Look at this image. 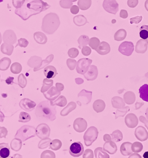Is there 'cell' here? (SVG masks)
I'll return each mask as SVG.
<instances>
[{"mask_svg":"<svg viewBox=\"0 0 148 158\" xmlns=\"http://www.w3.org/2000/svg\"><path fill=\"white\" fill-rule=\"evenodd\" d=\"M26 3L20 9H16L15 13L24 20H26L33 15H37L46 10L50 6L47 3L40 1H26Z\"/></svg>","mask_w":148,"mask_h":158,"instance_id":"obj_1","label":"cell"},{"mask_svg":"<svg viewBox=\"0 0 148 158\" xmlns=\"http://www.w3.org/2000/svg\"><path fill=\"white\" fill-rule=\"evenodd\" d=\"M35 113L39 118L45 121H53L56 119V107L51 105L48 101H44L38 105Z\"/></svg>","mask_w":148,"mask_h":158,"instance_id":"obj_2","label":"cell"},{"mask_svg":"<svg viewBox=\"0 0 148 158\" xmlns=\"http://www.w3.org/2000/svg\"><path fill=\"white\" fill-rule=\"evenodd\" d=\"M60 25L59 18L57 14L50 13L42 19V30L46 34L52 35L57 30Z\"/></svg>","mask_w":148,"mask_h":158,"instance_id":"obj_3","label":"cell"},{"mask_svg":"<svg viewBox=\"0 0 148 158\" xmlns=\"http://www.w3.org/2000/svg\"><path fill=\"white\" fill-rule=\"evenodd\" d=\"M36 135V130L33 127L25 125L23 126L18 131L15 138H19L22 141L24 142L27 139L34 137Z\"/></svg>","mask_w":148,"mask_h":158,"instance_id":"obj_4","label":"cell"},{"mask_svg":"<svg viewBox=\"0 0 148 158\" xmlns=\"http://www.w3.org/2000/svg\"><path fill=\"white\" fill-rule=\"evenodd\" d=\"M98 131L95 127H90L85 133L83 138L85 145L87 147L91 146L92 143L97 139Z\"/></svg>","mask_w":148,"mask_h":158,"instance_id":"obj_5","label":"cell"},{"mask_svg":"<svg viewBox=\"0 0 148 158\" xmlns=\"http://www.w3.org/2000/svg\"><path fill=\"white\" fill-rule=\"evenodd\" d=\"M92 62V60L87 58L79 59L77 64L76 71L79 74L84 75L89 70Z\"/></svg>","mask_w":148,"mask_h":158,"instance_id":"obj_6","label":"cell"},{"mask_svg":"<svg viewBox=\"0 0 148 158\" xmlns=\"http://www.w3.org/2000/svg\"><path fill=\"white\" fill-rule=\"evenodd\" d=\"M92 92L88 91L85 89H83L78 94V101H77L78 104L81 106L83 105H87L91 102L92 98Z\"/></svg>","mask_w":148,"mask_h":158,"instance_id":"obj_7","label":"cell"},{"mask_svg":"<svg viewBox=\"0 0 148 158\" xmlns=\"http://www.w3.org/2000/svg\"><path fill=\"white\" fill-rule=\"evenodd\" d=\"M50 128L47 124L42 123L39 124L37 127L36 135L39 138L45 139L50 137Z\"/></svg>","mask_w":148,"mask_h":158,"instance_id":"obj_8","label":"cell"},{"mask_svg":"<svg viewBox=\"0 0 148 158\" xmlns=\"http://www.w3.org/2000/svg\"><path fill=\"white\" fill-rule=\"evenodd\" d=\"M84 151V148L82 144L80 142L74 143L71 145L69 149V153L72 156H80Z\"/></svg>","mask_w":148,"mask_h":158,"instance_id":"obj_9","label":"cell"},{"mask_svg":"<svg viewBox=\"0 0 148 158\" xmlns=\"http://www.w3.org/2000/svg\"><path fill=\"white\" fill-rule=\"evenodd\" d=\"M103 6L107 12L114 15L118 10V4L116 1L105 0L103 2Z\"/></svg>","mask_w":148,"mask_h":158,"instance_id":"obj_10","label":"cell"},{"mask_svg":"<svg viewBox=\"0 0 148 158\" xmlns=\"http://www.w3.org/2000/svg\"><path fill=\"white\" fill-rule=\"evenodd\" d=\"M121 53L126 56H129L132 54L134 50L133 43L130 42H123L120 45L118 49Z\"/></svg>","mask_w":148,"mask_h":158,"instance_id":"obj_11","label":"cell"},{"mask_svg":"<svg viewBox=\"0 0 148 158\" xmlns=\"http://www.w3.org/2000/svg\"><path fill=\"white\" fill-rule=\"evenodd\" d=\"M87 126L86 121L83 118H78L74 121V129L77 132H83L86 129Z\"/></svg>","mask_w":148,"mask_h":158,"instance_id":"obj_12","label":"cell"},{"mask_svg":"<svg viewBox=\"0 0 148 158\" xmlns=\"http://www.w3.org/2000/svg\"><path fill=\"white\" fill-rule=\"evenodd\" d=\"M125 122L129 128H133L137 126L139 121L135 114L133 113H129L125 117Z\"/></svg>","mask_w":148,"mask_h":158,"instance_id":"obj_13","label":"cell"},{"mask_svg":"<svg viewBox=\"0 0 148 158\" xmlns=\"http://www.w3.org/2000/svg\"><path fill=\"white\" fill-rule=\"evenodd\" d=\"M134 134L137 139L140 141H145L148 139V132L143 126H140L137 127Z\"/></svg>","mask_w":148,"mask_h":158,"instance_id":"obj_14","label":"cell"},{"mask_svg":"<svg viewBox=\"0 0 148 158\" xmlns=\"http://www.w3.org/2000/svg\"><path fill=\"white\" fill-rule=\"evenodd\" d=\"M60 94L61 92L58 90L56 87L53 86H52L46 93H43L45 97L50 101L55 100Z\"/></svg>","mask_w":148,"mask_h":158,"instance_id":"obj_15","label":"cell"},{"mask_svg":"<svg viewBox=\"0 0 148 158\" xmlns=\"http://www.w3.org/2000/svg\"><path fill=\"white\" fill-rule=\"evenodd\" d=\"M98 71L97 67L94 65L90 66L89 70L87 71L86 73L84 74L85 78L87 81H92L95 80L97 77Z\"/></svg>","mask_w":148,"mask_h":158,"instance_id":"obj_16","label":"cell"},{"mask_svg":"<svg viewBox=\"0 0 148 158\" xmlns=\"http://www.w3.org/2000/svg\"><path fill=\"white\" fill-rule=\"evenodd\" d=\"M20 106L25 111H30L35 109L36 103L28 98H24L20 102Z\"/></svg>","mask_w":148,"mask_h":158,"instance_id":"obj_17","label":"cell"},{"mask_svg":"<svg viewBox=\"0 0 148 158\" xmlns=\"http://www.w3.org/2000/svg\"><path fill=\"white\" fill-rule=\"evenodd\" d=\"M103 150L105 152H108L109 154L113 155L115 154L117 151V146L114 142L110 140L106 142L104 144Z\"/></svg>","mask_w":148,"mask_h":158,"instance_id":"obj_18","label":"cell"},{"mask_svg":"<svg viewBox=\"0 0 148 158\" xmlns=\"http://www.w3.org/2000/svg\"><path fill=\"white\" fill-rule=\"evenodd\" d=\"M96 51L100 55L104 56L110 52L111 51L110 46L108 43L105 42H102L100 43Z\"/></svg>","mask_w":148,"mask_h":158,"instance_id":"obj_19","label":"cell"},{"mask_svg":"<svg viewBox=\"0 0 148 158\" xmlns=\"http://www.w3.org/2000/svg\"><path fill=\"white\" fill-rule=\"evenodd\" d=\"M132 143L128 142H126L122 144L120 148V151L122 155L127 156L132 154Z\"/></svg>","mask_w":148,"mask_h":158,"instance_id":"obj_20","label":"cell"},{"mask_svg":"<svg viewBox=\"0 0 148 158\" xmlns=\"http://www.w3.org/2000/svg\"><path fill=\"white\" fill-rule=\"evenodd\" d=\"M43 72L45 76L48 79L53 78L58 74L57 70L53 66H48L46 67Z\"/></svg>","mask_w":148,"mask_h":158,"instance_id":"obj_21","label":"cell"},{"mask_svg":"<svg viewBox=\"0 0 148 158\" xmlns=\"http://www.w3.org/2000/svg\"><path fill=\"white\" fill-rule=\"evenodd\" d=\"M10 152V148L8 143H0V158L8 157Z\"/></svg>","mask_w":148,"mask_h":158,"instance_id":"obj_22","label":"cell"},{"mask_svg":"<svg viewBox=\"0 0 148 158\" xmlns=\"http://www.w3.org/2000/svg\"><path fill=\"white\" fill-rule=\"evenodd\" d=\"M105 107H106V105L105 102L104 101L101 99H98L96 100L94 102L93 105L94 110L97 113H99L104 111L105 109Z\"/></svg>","mask_w":148,"mask_h":158,"instance_id":"obj_23","label":"cell"},{"mask_svg":"<svg viewBox=\"0 0 148 158\" xmlns=\"http://www.w3.org/2000/svg\"><path fill=\"white\" fill-rule=\"evenodd\" d=\"M77 105L75 102H71L68 104L67 106L64 108L60 112V115L62 116H66L76 109Z\"/></svg>","mask_w":148,"mask_h":158,"instance_id":"obj_24","label":"cell"},{"mask_svg":"<svg viewBox=\"0 0 148 158\" xmlns=\"http://www.w3.org/2000/svg\"><path fill=\"white\" fill-rule=\"evenodd\" d=\"M34 39L37 43L41 45L46 44L47 41V38L46 35L40 32H36L34 33Z\"/></svg>","mask_w":148,"mask_h":158,"instance_id":"obj_25","label":"cell"},{"mask_svg":"<svg viewBox=\"0 0 148 158\" xmlns=\"http://www.w3.org/2000/svg\"><path fill=\"white\" fill-rule=\"evenodd\" d=\"M73 22L76 26L81 27L87 23L88 20L84 15H78L74 17Z\"/></svg>","mask_w":148,"mask_h":158,"instance_id":"obj_26","label":"cell"},{"mask_svg":"<svg viewBox=\"0 0 148 158\" xmlns=\"http://www.w3.org/2000/svg\"><path fill=\"white\" fill-rule=\"evenodd\" d=\"M139 93L140 98L148 102V84H145L141 86L139 89Z\"/></svg>","mask_w":148,"mask_h":158,"instance_id":"obj_27","label":"cell"},{"mask_svg":"<svg viewBox=\"0 0 148 158\" xmlns=\"http://www.w3.org/2000/svg\"><path fill=\"white\" fill-rule=\"evenodd\" d=\"M112 104L113 107L117 109H121L125 106V103L123 101V99L118 96H115L112 98Z\"/></svg>","mask_w":148,"mask_h":158,"instance_id":"obj_28","label":"cell"},{"mask_svg":"<svg viewBox=\"0 0 148 158\" xmlns=\"http://www.w3.org/2000/svg\"><path fill=\"white\" fill-rule=\"evenodd\" d=\"M51 105L53 106H56L59 107H64L67 103V100L66 97L63 96H60L55 101L50 102Z\"/></svg>","mask_w":148,"mask_h":158,"instance_id":"obj_29","label":"cell"},{"mask_svg":"<svg viewBox=\"0 0 148 158\" xmlns=\"http://www.w3.org/2000/svg\"><path fill=\"white\" fill-rule=\"evenodd\" d=\"M92 2L91 0H79L78 5L81 10H86L90 8Z\"/></svg>","mask_w":148,"mask_h":158,"instance_id":"obj_30","label":"cell"},{"mask_svg":"<svg viewBox=\"0 0 148 158\" xmlns=\"http://www.w3.org/2000/svg\"><path fill=\"white\" fill-rule=\"evenodd\" d=\"M132 92H127L124 95V99L127 104L131 105L135 101V96Z\"/></svg>","mask_w":148,"mask_h":158,"instance_id":"obj_31","label":"cell"},{"mask_svg":"<svg viewBox=\"0 0 148 158\" xmlns=\"http://www.w3.org/2000/svg\"><path fill=\"white\" fill-rule=\"evenodd\" d=\"M111 135L112 140L113 141L115 142H119L123 139V135L122 133L119 130L114 131L111 134Z\"/></svg>","mask_w":148,"mask_h":158,"instance_id":"obj_32","label":"cell"},{"mask_svg":"<svg viewBox=\"0 0 148 158\" xmlns=\"http://www.w3.org/2000/svg\"><path fill=\"white\" fill-rule=\"evenodd\" d=\"M89 37L86 35H82L80 36L78 40V43L79 44V48L81 49L84 46H86L88 45L89 42Z\"/></svg>","mask_w":148,"mask_h":158,"instance_id":"obj_33","label":"cell"},{"mask_svg":"<svg viewBox=\"0 0 148 158\" xmlns=\"http://www.w3.org/2000/svg\"><path fill=\"white\" fill-rule=\"evenodd\" d=\"M53 81L52 80H49L47 79H44L43 82V85L41 88V92L44 93L50 89V88L53 86Z\"/></svg>","mask_w":148,"mask_h":158,"instance_id":"obj_34","label":"cell"},{"mask_svg":"<svg viewBox=\"0 0 148 158\" xmlns=\"http://www.w3.org/2000/svg\"><path fill=\"white\" fill-rule=\"evenodd\" d=\"M62 143L58 139H55L51 142L50 143V148L51 150L56 151L59 150L61 148Z\"/></svg>","mask_w":148,"mask_h":158,"instance_id":"obj_35","label":"cell"},{"mask_svg":"<svg viewBox=\"0 0 148 158\" xmlns=\"http://www.w3.org/2000/svg\"><path fill=\"white\" fill-rule=\"evenodd\" d=\"M94 154L95 158H107L110 157L106 152H104L102 148H98L94 150Z\"/></svg>","mask_w":148,"mask_h":158,"instance_id":"obj_36","label":"cell"},{"mask_svg":"<svg viewBox=\"0 0 148 158\" xmlns=\"http://www.w3.org/2000/svg\"><path fill=\"white\" fill-rule=\"evenodd\" d=\"M126 36V31L121 29L117 31L114 35V40L117 41H121L125 38Z\"/></svg>","mask_w":148,"mask_h":158,"instance_id":"obj_37","label":"cell"},{"mask_svg":"<svg viewBox=\"0 0 148 158\" xmlns=\"http://www.w3.org/2000/svg\"><path fill=\"white\" fill-rule=\"evenodd\" d=\"M140 35L143 40H148V25H143L140 29Z\"/></svg>","mask_w":148,"mask_h":158,"instance_id":"obj_38","label":"cell"},{"mask_svg":"<svg viewBox=\"0 0 148 158\" xmlns=\"http://www.w3.org/2000/svg\"><path fill=\"white\" fill-rule=\"evenodd\" d=\"M89 45L92 49L96 50L100 44V41L98 38L92 37L90 39Z\"/></svg>","mask_w":148,"mask_h":158,"instance_id":"obj_39","label":"cell"},{"mask_svg":"<svg viewBox=\"0 0 148 158\" xmlns=\"http://www.w3.org/2000/svg\"><path fill=\"white\" fill-rule=\"evenodd\" d=\"M130 109L129 107L126 106L124 108H122L121 109H119L116 110V114H115V118L117 119L119 117L124 116L125 114L127 112L129 111Z\"/></svg>","mask_w":148,"mask_h":158,"instance_id":"obj_40","label":"cell"},{"mask_svg":"<svg viewBox=\"0 0 148 158\" xmlns=\"http://www.w3.org/2000/svg\"><path fill=\"white\" fill-rule=\"evenodd\" d=\"M143 148L142 143L139 142H135L132 144V150L133 152L135 153H138L141 152L143 150Z\"/></svg>","mask_w":148,"mask_h":158,"instance_id":"obj_41","label":"cell"},{"mask_svg":"<svg viewBox=\"0 0 148 158\" xmlns=\"http://www.w3.org/2000/svg\"><path fill=\"white\" fill-rule=\"evenodd\" d=\"M53 58H54V56L53 55H51L50 56H48L46 58V59L45 60H42L41 62V64H40V67L37 69L36 71L38 70H41L42 68H44L47 65L49 64L51 61L53 60Z\"/></svg>","mask_w":148,"mask_h":158,"instance_id":"obj_42","label":"cell"},{"mask_svg":"<svg viewBox=\"0 0 148 158\" xmlns=\"http://www.w3.org/2000/svg\"><path fill=\"white\" fill-rule=\"evenodd\" d=\"M51 142V139L50 138H48V137L42 139V140H41L40 142L39 143L38 147H39L40 149H45V148L49 147Z\"/></svg>","mask_w":148,"mask_h":158,"instance_id":"obj_43","label":"cell"},{"mask_svg":"<svg viewBox=\"0 0 148 158\" xmlns=\"http://www.w3.org/2000/svg\"><path fill=\"white\" fill-rule=\"evenodd\" d=\"M76 2V1H71V0H62L60 1L59 4L60 6L63 8H71L72 5V2Z\"/></svg>","mask_w":148,"mask_h":158,"instance_id":"obj_44","label":"cell"},{"mask_svg":"<svg viewBox=\"0 0 148 158\" xmlns=\"http://www.w3.org/2000/svg\"><path fill=\"white\" fill-rule=\"evenodd\" d=\"M30 119H31V117L28 113L25 112H22L20 113L19 116V122H29Z\"/></svg>","mask_w":148,"mask_h":158,"instance_id":"obj_45","label":"cell"},{"mask_svg":"<svg viewBox=\"0 0 148 158\" xmlns=\"http://www.w3.org/2000/svg\"><path fill=\"white\" fill-rule=\"evenodd\" d=\"M68 56L72 58H75L78 56L79 54V51L75 48H71L68 51Z\"/></svg>","mask_w":148,"mask_h":158,"instance_id":"obj_46","label":"cell"},{"mask_svg":"<svg viewBox=\"0 0 148 158\" xmlns=\"http://www.w3.org/2000/svg\"><path fill=\"white\" fill-rule=\"evenodd\" d=\"M66 63H67V66L70 70H73L77 65V63L76 60L68 58L67 59Z\"/></svg>","mask_w":148,"mask_h":158,"instance_id":"obj_47","label":"cell"},{"mask_svg":"<svg viewBox=\"0 0 148 158\" xmlns=\"http://www.w3.org/2000/svg\"><path fill=\"white\" fill-rule=\"evenodd\" d=\"M11 69H16L12 70L11 71L13 73L17 74V73H19L21 71V69H22V67L21 64H20L17 63H15L13 64L12 65Z\"/></svg>","mask_w":148,"mask_h":158,"instance_id":"obj_48","label":"cell"},{"mask_svg":"<svg viewBox=\"0 0 148 158\" xmlns=\"http://www.w3.org/2000/svg\"><path fill=\"white\" fill-rule=\"evenodd\" d=\"M55 153L50 150H46L41 154V158H55Z\"/></svg>","mask_w":148,"mask_h":158,"instance_id":"obj_49","label":"cell"},{"mask_svg":"<svg viewBox=\"0 0 148 158\" xmlns=\"http://www.w3.org/2000/svg\"><path fill=\"white\" fill-rule=\"evenodd\" d=\"M84 158H94V153L93 151L91 149H87L85 151L83 155Z\"/></svg>","mask_w":148,"mask_h":158,"instance_id":"obj_50","label":"cell"},{"mask_svg":"<svg viewBox=\"0 0 148 158\" xmlns=\"http://www.w3.org/2000/svg\"><path fill=\"white\" fill-rule=\"evenodd\" d=\"M81 52L84 56H89L91 53V50L88 46H84L81 50Z\"/></svg>","mask_w":148,"mask_h":158,"instance_id":"obj_51","label":"cell"},{"mask_svg":"<svg viewBox=\"0 0 148 158\" xmlns=\"http://www.w3.org/2000/svg\"><path fill=\"white\" fill-rule=\"evenodd\" d=\"M19 77L20 78V81H19L20 85L22 88L25 87L27 84V80L26 78L23 74L20 75Z\"/></svg>","mask_w":148,"mask_h":158,"instance_id":"obj_52","label":"cell"},{"mask_svg":"<svg viewBox=\"0 0 148 158\" xmlns=\"http://www.w3.org/2000/svg\"><path fill=\"white\" fill-rule=\"evenodd\" d=\"M18 45L20 46L21 47L25 48L28 46V44H29V42L27 40L24 39H20L18 40Z\"/></svg>","mask_w":148,"mask_h":158,"instance_id":"obj_53","label":"cell"},{"mask_svg":"<svg viewBox=\"0 0 148 158\" xmlns=\"http://www.w3.org/2000/svg\"><path fill=\"white\" fill-rule=\"evenodd\" d=\"M70 11L73 15H76L79 11V8L78 6L76 5H73L71 7Z\"/></svg>","mask_w":148,"mask_h":158,"instance_id":"obj_54","label":"cell"},{"mask_svg":"<svg viewBox=\"0 0 148 158\" xmlns=\"http://www.w3.org/2000/svg\"><path fill=\"white\" fill-rule=\"evenodd\" d=\"M139 119H140V122L144 123L145 125V126L146 127V128H147V129L148 130V120H147L146 119V118H145L144 116H140Z\"/></svg>","mask_w":148,"mask_h":158,"instance_id":"obj_55","label":"cell"},{"mask_svg":"<svg viewBox=\"0 0 148 158\" xmlns=\"http://www.w3.org/2000/svg\"><path fill=\"white\" fill-rule=\"evenodd\" d=\"M55 86L57 89L59 90V91H62L64 89V85L63 84L60 83H56L55 84Z\"/></svg>","mask_w":148,"mask_h":158,"instance_id":"obj_56","label":"cell"},{"mask_svg":"<svg viewBox=\"0 0 148 158\" xmlns=\"http://www.w3.org/2000/svg\"><path fill=\"white\" fill-rule=\"evenodd\" d=\"M104 141H109L111 140V137L110 135L108 134H106L104 135Z\"/></svg>","mask_w":148,"mask_h":158,"instance_id":"obj_57","label":"cell"},{"mask_svg":"<svg viewBox=\"0 0 148 158\" xmlns=\"http://www.w3.org/2000/svg\"><path fill=\"white\" fill-rule=\"evenodd\" d=\"M14 78L13 77H9L6 80V83L8 84H11V83H13V81Z\"/></svg>","mask_w":148,"mask_h":158,"instance_id":"obj_58","label":"cell"},{"mask_svg":"<svg viewBox=\"0 0 148 158\" xmlns=\"http://www.w3.org/2000/svg\"><path fill=\"white\" fill-rule=\"evenodd\" d=\"M129 158H141L140 155L137 154V153H134L131 155L130 156H129Z\"/></svg>","mask_w":148,"mask_h":158,"instance_id":"obj_59","label":"cell"},{"mask_svg":"<svg viewBox=\"0 0 148 158\" xmlns=\"http://www.w3.org/2000/svg\"><path fill=\"white\" fill-rule=\"evenodd\" d=\"M76 81L77 84H80L83 83V82H81V81H83L82 79L79 78H76Z\"/></svg>","mask_w":148,"mask_h":158,"instance_id":"obj_60","label":"cell"},{"mask_svg":"<svg viewBox=\"0 0 148 158\" xmlns=\"http://www.w3.org/2000/svg\"><path fill=\"white\" fill-rule=\"evenodd\" d=\"M143 157L144 158H148V151L145 152L143 155Z\"/></svg>","mask_w":148,"mask_h":158,"instance_id":"obj_61","label":"cell"},{"mask_svg":"<svg viewBox=\"0 0 148 158\" xmlns=\"http://www.w3.org/2000/svg\"><path fill=\"white\" fill-rule=\"evenodd\" d=\"M146 115L147 120L148 121V108L147 109L146 111Z\"/></svg>","mask_w":148,"mask_h":158,"instance_id":"obj_62","label":"cell"},{"mask_svg":"<svg viewBox=\"0 0 148 158\" xmlns=\"http://www.w3.org/2000/svg\"><path fill=\"white\" fill-rule=\"evenodd\" d=\"M1 42H2V38H1V34L0 33V44H1Z\"/></svg>","mask_w":148,"mask_h":158,"instance_id":"obj_63","label":"cell"}]
</instances>
